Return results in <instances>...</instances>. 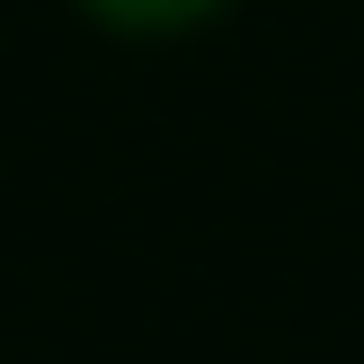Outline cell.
Here are the masks:
<instances>
[{
    "label": "cell",
    "instance_id": "6da1fadb",
    "mask_svg": "<svg viewBox=\"0 0 364 364\" xmlns=\"http://www.w3.org/2000/svg\"><path fill=\"white\" fill-rule=\"evenodd\" d=\"M107 18H187V9H205V0H98Z\"/></svg>",
    "mask_w": 364,
    "mask_h": 364
}]
</instances>
